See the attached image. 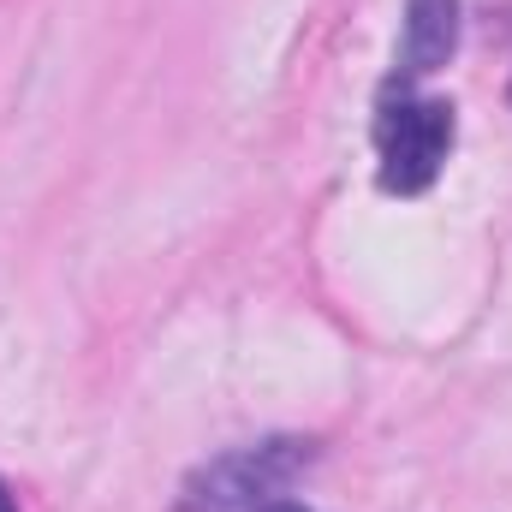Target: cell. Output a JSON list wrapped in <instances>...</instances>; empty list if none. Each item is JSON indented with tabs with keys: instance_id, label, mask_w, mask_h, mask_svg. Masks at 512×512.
Wrapping results in <instances>:
<instances>
[{
	"instance_id": "5b68a950",
	"label": "cell",
	"mask_w": 512,
	"mask_h": 512,
	"mask_svg": "<svg viewBox=\"0 0 512 512\" xmlns=\"http://www.w3.org/2000/svg\"><path fill=\"white\" fill-rule=\"evenodd\" d=\"M0 512H18L12 507V495H6V483H0Z\"/></svg>"
},
{
	"instance_id": "3957f363",
	"label": "cell",
	"mask_w": 512,
	"mask_h": 512,
	"mask_svg": "<svg viewBox=\"0 0 512 512\" xmlns=\"http://www.w3.org/2000/svg\"><path fill=\"white\" fill-rule=\"evenodd\" d=\"M459 48V0H405V42H399V72L429 78L453 60Z\"/></svg>"
},
{
	"instance_id": "277c9868",
	"label": "cell",
	"mask_w": 512,
	"mask_h": 512,
	"mask_svg": "<svg viewBox=\"0 0 512 512\" xmlns=\"http://www.w3.org/2000/svg\"><path fill=\"white\" fill-rule=\"evenodd\" d=\"M262 512H304V507H292V501H268Z\"/></svg>"
},
{
	"instance_id": "7a4b0ae2",
	"label": "cell",
	"mask_w": 512,
	"mask_h": 512,
	"mask_svg": "<svg viewBox=\"0 0 512 512\" xmlns=\"http://www.w3.org/2000/svg\"><path fill=\"white\" fill-rule=\"evenodd\" d=\"M453 149V108L435 96H405L382 102L376 114V155H382V185L399 197H417L435 185L441 161Z\"/></svg>"
},
{
	"instance_id": "6da1fadb",
	"label": "cell",
	"mask_w": 512,
	"mask_h": 512,
	"mask_svg": "<svg viewBox=\"0 0 512 512\" xmlns=\"http://www.w3.org/2000/svg\"><path fill=\"white\" fill-rule=\"evenodd\" d=\"M310 465V441H262V447H239L215 465H203L179 512H262L268 501H280V489Z\"/></svg>"
}]
</instances>
